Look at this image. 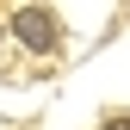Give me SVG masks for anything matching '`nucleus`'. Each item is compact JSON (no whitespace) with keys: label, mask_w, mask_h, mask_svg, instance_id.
Here are the masks:
<instances>
[{"label":"nucleus","mask_w":130,"mask_h":130,"mask_svg":"<svg viewBox=\"0 0 130 130\" xmlns=\"http://www.w3.org/2000/svg\"><path fill=\"white\" fill-rule=\"evenodd\" d=\"M105 130H130V118H124V111H118V118H105Z\"/></svg>","instance_id":"nucleus-2"},{"label":"nucleus","mask_w":130,"mask_h":130,"mask_svg":"<svg viewBox=\"0 0 130 130\" xmlns=\"http://www.w3.org/2000/svg\"><path fill=\"white\" fill-rule=\"evenodd\" d=\"M12 37H19L31 56H56L62 25H56V12L43 6V0H25V6H12Z\"/></svg>","instance_id":"nucleus-1"}]
</instances>
